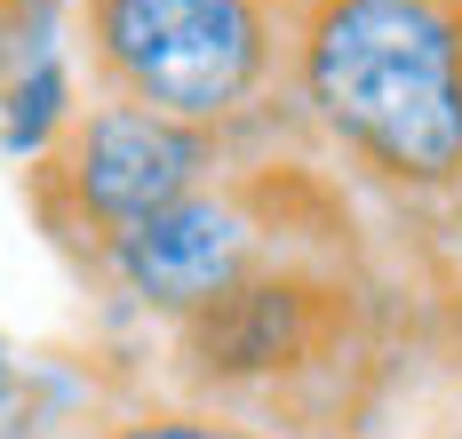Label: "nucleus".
<instances>
[{
	"instance_id": "6",
	"label": "nucleus",
	"mask_w": 462,
	"mask_h": 439,
	"mask_svg": "<svg viewBox=\"0 0 462 439\" xmlns=\"http://www.w3.org/2000/svg\"><path fill=\"white\" fill-rule=\"evenodd\" d=\"M120 439H247V432H224V424H136Z\"/></svg>"
},
{
	"instance_id": "2",
	"label": "nucleus",
	"mask_w": 462,
	"mask_h": 439,
	"mask_svg": "<svg viewBox=\"0 0 462 439\" xmlns=\"http://www.w3.org/2000/svg\"><path fill=\"white\" fill-rule=\"evenodd\" d=\"M88 41L120 104L160 120H216L263 80L255 0H88Z\"/></svg>"
},
{
	"instance_id": "4",
	"label": "nucleus",
	"mask_w": 462,
	"mask_h": 439,
	"mask_svg": "<svg viewBox=\"0 0 462 439\" xmlns=\"http://www.w3.org/2000/svg\"><path fill=\"white\" fill-rule=\"evenodd\" d=\"M120 272L136 280V295L152 304H176V312H199L224 288L247 280V216L231 200L191 192L176 208H160L152 224L120 232Z\"/></svg>"
},
{
	"instance_id": "5",
	"label": "nucleus",
	"mask_w": 462,
	"mask_h": 439,
	"mask_svg": "<svg viewBox=\"0 0 462 439\" xmlns=\"http://www.w3.org/2000/svg\"><path fill=\"white\" fill-rule=\"evenodd\" d=\"M319 336V304L295 280H239L191 312V360L199 376H272L303 360Z\"/></svg>"
},
{
	"instance_id": "3",
	"label": "nucleus",
	"mask_w": 462,
	"mask_h": 439,
	"mask_svg": "<svg viewBox=\"0 0 462 439\" xmlns=\"http://www.w3.org/2000/svg\"><path fill=\"white\" fill-rule=\"evenodd\" d=\"M208 145L191 136L184 120H160V112H136V104H104L72 128L64 145V184L80 200V216H96L112 240L152 224L160 208L191 200V176H199Z\"/></svg>"
},
{
	"instance_id": "7",
	"label": "nucleus",
	"mask_w": 462,
	"mask_h": 439,
	"mask_svg": "<svg viewBox=\"0 0 462 439\" xmlns=\"http://www.w3.org/2000/svg\"><path fill=\"white\" fill-rule=\"evenodd\" d=\"M8 8H16V0H0V16H8Z\"/></svg>"
},
{
	"instance_id": "1",
	"label": "nucleus",
	"mask_w": 462,
	"mask_h": 439,
	"mask_svg": "<svg viewBox=\"0 0 462 439\" xmlns=\"http://www.w3.org/2000/svg\"><path fill=\"white\" fill-rule=\"evenodd\" d=\"M303 89L391 176L447 184L462 168V33L439 0H327L303 33Z\"/></svg>"
}]
</instances>
